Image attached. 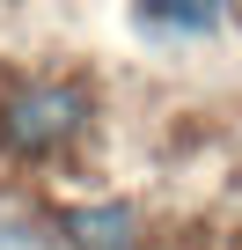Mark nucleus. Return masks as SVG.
I'll list each match as a JSON object with an SVG mask.
<instances>
[{"label":"nucleus","instance_id":"obj_2","mask_svg":"<svg viewBox=\"0 0 242 250\" xmlns=\"http://www.w3.org/2000/svg\"><path fill=\"white\" fill-rule=\"evenodd\" d=\"M74 250H140V213L125 199H103V206H66L59 213Z\"/></svg>","mask_w":242,"mask_h":250},{"label":"nucleus","instance_id":"obj_3","mask_svg":"<svg viewBox=\"0 0 242 250\" xmlns=\"http://www.w3.org/2000/svg\"><path fill=\"white\" fill-rule=\"evenodd\" d=\"M147 15H154L162 30H184V37H205V30H220V15H227V0H147Z\"/></svg>","mask_w":242,"mask_h":250},{"label":"nucleus","instance_id":"obj_1","mask_svg":"<svg viewBox=\"0 0 242 250\" xmlns=\"http://www.w3.org/2000/svg\"><path fill=\"white\" fill-rule=\"evenodd\" d=\"M88 118V96L74 81H22L0 96V147L8 155H52L81 133Z\"/></svg>","mask_w":242,"mask_h":250}]
</instances>
